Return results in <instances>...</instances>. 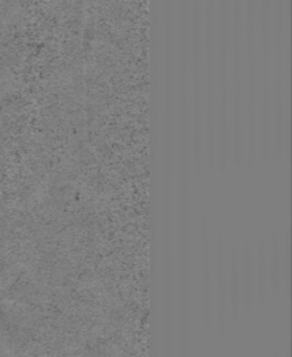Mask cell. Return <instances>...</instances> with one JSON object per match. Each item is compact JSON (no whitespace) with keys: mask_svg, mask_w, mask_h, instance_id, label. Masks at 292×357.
I'll return each mask as SVG.
<instances>
[{"mask_svg":"<svg viewBox=\"0 0 292 357\" xmlns=\"http://www.w3.org/2000/svg\"><path fill=\"white\" fill-rule=\"evenodd\" d=\"M274 357H282V356H281L279 351H275V353H274Z\"/></svg>","mask_w":292,"mask_h":357,"instance_id":"cell-12","label":"cell"},{"mask_svg":"<svg viewBox=\"0 0 292 357\" xmlns=\"http://www.w3.org/2000/svg\"><path fill=\"white\" fill-rule=\"evenodd\" d=\"M203 311H204V324L205 332L210 333L211 322H212V308H211V272H210V261H208V244H207V231L205 226H203Z\"/></svg>","mask_w":292,"mask_h":357,"instance_id":"cell-8","label":"cell"},{"mask_svg":"<svg viewBox=\"0 0 292 357\" xmlns=\"http://www.w3.org/2000/svg\"><path fill=\"white\" fill-rule=\"evenodd\" d=\"M228 304L231 308L232 319H238L242 305V286H240V265L235 248H232L228 271Z\"/></svg>","mask_w":292,"mask_h":357,"instance_id":"cell-5","label":"cell"},{"mask_svg":"<svg viewBox=\"0 0 292 357\" xmlns=\"http://www.w3.org/2000/svg\"><path fill=\"white\" fill-rule=\"evenodd\" d=\"M214 3H207V160H214Z\"/></svg>","mask_w":292,"mask_h":357,"instance_id":"cell-2","label":"cell"},{"mask_svg":"<svg viewBox=\"0 0 292 357\" xmlns=\"http://www.w3.org/2000/svg\"><path fill=\"white\" fill-rule=\"evenodd\" d=\"M254 268H253V255L249 245L243 250V262L240 268V286H242V296H243V307L247 314L251 312L254 307L256 298V289H254Z\"/></svg>","mask_w":292,"mask_h":357,"instance_id":"cell-7","label":"cell"},{"mask_svg":"<svg viewBox=\"0 0 292 357\" xmlns=\"http://www.w3.org/2000/svg\"><path fill=\"white\" fill-rule=\"evenodd\" d=\"M291 251H289V236L286 234L285 237V244L284 250L281 251V261H282V276H284V284H285V291L289 293L291 287Z\"/></svg>","mask_w":292,"mask_h":357,"instance_id":"cell-11","label":"cell"},{"mask_svg":"<svg viewBox=\"0 0 292 357\" xmlns=\"http://www.w3.org/2000/svg\"><path fill=\"white\" fill-rule=\"evenodd\" d=\"M217 319L219 331L225 328V319H226V311H228V284H226V271L224 266V254H222V245L221 241H218L217 247Z\"/></svg>","mask_w":292,"mask_h":357,"instance_id":"cell-4","label":"cell"},{"mask_svg":"<svg viewBox=\"0 0 292 357\" xmlns=\"http://www.w3.org/2000/svg\"><path fill=\"white\" fill-rule=\"evenodd\" d=\"M267 275H268V294L272 300H278L281 296V290L284 286L282 276V261H281V250L275 237H272L270 244L268 261H267Z\"/></svg>","mask_w":292,"mask_h":357,"instance_id":"cell-6","label":"cell"},{"mask_svg":"<svg viewBox=\"0 0 292 357\" xmlns=\"http://www.w3.org/2000/svg\"><path fill=\"white\" fill-rule=\"evenodd\" d=\"M221 60H219V77H221V116H219V162L221 167H225L228 158V119H226V102H228V64H226V49H228V4L226 0H221Z\"/></svg>","mask_w":292,"mask_h":357,"instance_id":"cell-1","label":"cell"},{"mask_svg":"<svg viewBox=\"0 0 292 357\" xmlns=\"http://www.w3.org/2000/svg\"><path fill=\"white\" fill-rule=\"evenodd\" d=\"M233 66L236 68V110H235V160L239 163L242 159V121H240V86H239V67H240V0H233Z\"/></svg>","mask_w":292,"mask_h":357,"instance_id":"cell-3","label":"cell"},{"mask_svg":"<svg viewBox=\"0 0 292 357\" xmlns=\"http://www.w3.org/2000/svg\"><path fill=\"white\" fill-rule=\"evenodd\" d=\"M250 7H249V59H250V107H249V160L253 159L254 153V98H253V47H254V8H253V0H250Z\"/></svg>","mask_w":292,"mask_h":357,"instance_id":"cell-9","label":"cell"},{"mask_svg":"<svg viewBox=\"0 0 292 357\" xmlns=\"http://www.w3.org/2000/svg\"><path fill=\"white\" fill-rule=\"evenodd\" d=\"M256 268L254 272V294H257V301L260 305H264L268 298V275H267V257H265V248L264 244L260 241L257 245V254H256Z\"/></svg>","mask_w":292,"mask_h":357,"instance_id":"cell-10","label":"cell"}]
</instances>
